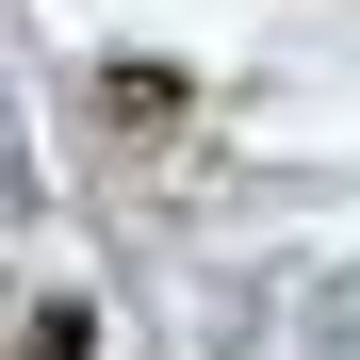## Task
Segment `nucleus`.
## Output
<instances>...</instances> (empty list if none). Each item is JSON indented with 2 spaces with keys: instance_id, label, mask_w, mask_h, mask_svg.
Here are the masks:
<instances>
[{
  "instance_id": "f257e3e1",
  "label": "nucleus",
  "mask_w": 360,
  "mask_h": 360,
  "mask_svg": "<svg viewBox=\"0 0 360 360\" xmlns=\"http://www.w3.org/2000/svg\"><path fill=\"white\" fill-rule=\"evenodd\" d=\"M82 98L115 115V131H197V66H164V49H98Z\"/></svg>"
},
{
  "instance_id": "f03ea898",
  "label": "nucleus",
  "mask_w": 360,
  "mask_h": 360,
  "mask_svg": "<svg viewBox=\"0 0 360 360\" xmlns=\"http://www.w3.org/2000/svg\"><path fill=\"white\" fill-rule=\"evenodd\" d=\"M17 360H98V295H33V311H17Z\"/></svg>"
}]
</instances>
